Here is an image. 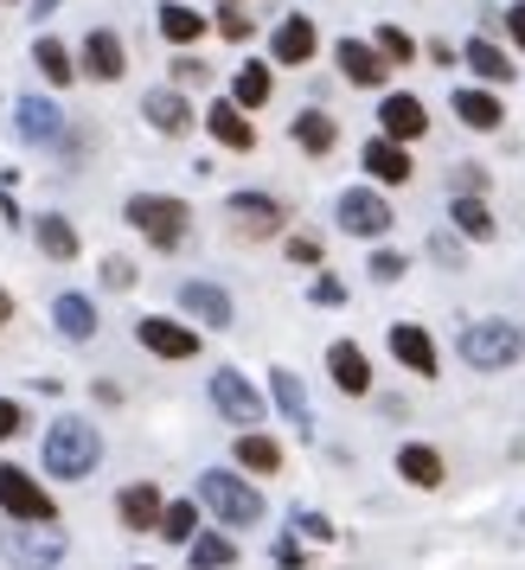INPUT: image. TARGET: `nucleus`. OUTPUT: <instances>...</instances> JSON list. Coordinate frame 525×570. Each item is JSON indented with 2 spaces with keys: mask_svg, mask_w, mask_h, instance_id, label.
Segmentation results:
<instances>
[{
  "mask_svg": "<svg viewBox=\"0 0 525 570\" xmlns=\"http://www.w3.org/2000/svg\"><path fill=\"white\" fill-rule=\"evenodd\" d=\"M192 500H199V513L206 519H218V532H250V525L269 519V500H262L257 481L237 474V468H206Z\"/></svg>",
  "mask_w": 525,
  "mask_h": 570,
  "instance_id": "nucleus-1",
  "label": "nucleus"
},
{
  "mask_svg": "<svg viewBox=\"0 0 525 570\" xmlns=\"http://www.w3.org/2000/svg\"><path fill=\"white\" fill-rule=\"evenodd\" d=\"M39 468L52 474V481H90L97 468H103V430L90 423V416H52V430H46V449H39Z\"/></svg>",
  "mask_w": 525,
  "mask_h": 570,
  "instance_id": "nucleus-2",
  "label": "nucleus"
},
{
  "mask_svg": "<svg viewBox=\"0 0 525 570\" xmlns=\"http://www.w3.org/2000/svg\"><path fill=\"white\" fill-rule=\"evenodd\" d=\"M455 353H462V365H474V372H513V365L525 360V327H513L506 314L468 321V327L455 334Z\"/></svg>",
  "mask_w": 525,
  "mask_h": 570,
  "instance_id": "nucleus-3",
  "label": "nucleus"
},
{
  "mask_svg": "<svg viewBox=\"0 0 525 570\" xmlns=\"http://www.w3.org/2000/svg\"><path fill=\"white\" fill-rule=\"evenodd\" d=\"M122 218H129L155 250H180L186 232H192V206L174 199V193H129V199H122Z\"/></svg>",
  "mask_w": 525,
  "mask_h": 570,
  "instance_id": "nucleus-4",
  "label": "nucleus"
},
{
  "mask_svg": "<svg viewBox=\"0 0 525 570\" xmlns=\"http://www.w3.org/2000/svg\"><path fill=\"white\" fill-rule=\"evenodd\" d=\"M0 519L7 525H58V500L32 468L0 462Z\"/></svg>",
  "mask_w": 525,
  "mask_h": 570,
  "instance_id": "nucleus-5",
  "label": "nucleus"
},
{
  "mask_svg": "<svg viewBox=\"0 0 525 570\" xmlns=\"http://www.w3.org/2000/svg\"><path fill=\"white\" fill-rule=\"evenodd\" d=\"M65 551H71V539L58 525H7L0 532V558L13 570H58Z\"/></svg>",
  "mask_w": 525,
  "mask_h": 570,
  "instance_id": "nucleus-6",
  "label": "nucleus"
},
{
  "mask_svg": "<svg viewBox=\"0 0 525 570\" xmlns=\"http://www.w3.org/2000/svg\"><path fill=\"white\" fill-rule=\"evenodd\" d=\"M206 397H211V411L225 416L231 430H262V391L237 372V365H218L206 379Z\"/></svg>",
  "mask_w": 525,
  "mask_h": 570,
  "instance_id": "nucleus-7",
  "label": "nucleus"
},
{
  "mask_svg": "<svg viewBox=\"0 0 525 570\" xmlns=\"http://www.w3.org/2000/svg\"><path fill=\"white\" fill-rule=\"evenodd\" d=\"M225 225H231V237H244V244H262V237H276L289 225V212H283L276 193H231V199H225Z\"/></svg>",
  "mask_w": 525,
  "mask_h": 570,
  "instance_id": "nucleus-8",
  "label": "nucleus"
},
{
  "mask_svg": "<svg viewBox=\"0 0 525 570\" xmlns=\"http://www.w3.org/2000/svg\"><path fill=\"white\" fill-rule=\"evenodd\" d=\"M392 199L385 193H372V186H346L340 199H334V225H340L346 237H385L392 232Z\"/></svg>",
  "mask_w": 525,
  "mask_h": 570,
  "instance_id": "nucleus-9",
  "label": "nucleus"
},
{
  "mask_svg": "<svg viewBox=\"0 0 525 570\" xmlns=\"http://www.w3.org/2000/svg\"><path fill=\"white\" fill-rule=\"evenodd\" d=\"M135 346L167 360V365H180V360H199V327H186L174 314H141L135 321Z\"/></svg>",
  "mask_w": 525,
  "mask_h": 570,
  "instance_id": "nucleus-10",
  "label": "nucleus"
},
{
  "mask_svg": "<svg viewBox=\"0 0 525 570\" xmlns=\"http://www.w3.org/2000/svg\"><path fill=\"white\" fill-rule=\"evenodd\" d=\"M385 346H392V360L410 372V379H436L443 372V353H436V334L429 327H417V321H397L392 334H385Z\"/></svg>",
  "mask_w": 525,
  "mask_h": 570,
  "instance_id": "nucleus-11",
  "label": "nucleus"
},
{
  "mask_svg": "<svg viewBox=\"0 0 525 570\" xmlns=\"http://www.w3.org/2000/svg\"><path fill=\"white\" fill-rule=\"evenodd\" d=\"M392 468H397V481H404V488H417V493H436L448 481V462H443V449H436V442H397Z\"/></svg>",
  "mask_w": 525,
  "mask_h": 570,
  "instance_id": "nucleus-12",
  "label": "nucleus"
},
{
  "mask_svg": "<svg viewBox=\"0 0 525 570\" xmlns=\"http://www.w3.org/2000/svg\"><path fill=\"white\" fill-rule=\"evenodd\" d=\"M174 302H180V314H192L199 327H218V334H225V327L237 321V302H231V288H218V283H199V276H192V283H180V295H174Z\"/></svg>",
  "mask_w": 525,
  "mask_h": 570,
  "instance_id": "nucleus-13",
  "label": "nucleus"
},
{
  "mask_svg": "<svg viewBox=\"0 0 525 570\" xmlns=\"http://www.w3.org/2000/svg\"><path fill=\"white\" fill-rule=\"evenodd\" d=\"M327 379H334V391L340 397H372V360L359 340H334L327 346Z\"/></svg>",
  "mask_w": 525,
  "mask_h": 570,
  "instance_id": "nucleus-14",
  "label": "nucleus"
},
{
  "mask_svg": "<svg viewBox=\"0 0 525 570\" xmlns=\"http://www.w3.org/2000/svg\"><path fill=\"white\" fill-rule=\"evenodd\" d=\"M378 135L410 148V141H423V135H429V109H423L410 90H392V97L378 104Z\"/></svg>",
  "mask_w": 525,
  "mask_h": 570,
  "instance_id": "nucleus-15",
  "label": "nucleus"
},
{
  "mask_svg": "<svg viewBox=\"0 0 525 570\" xmlns=\"http://www.w3.org/2000/svg\"><path fill=\"white\" fill-rule=\"evenodd\" d=\"M13 129H20V141H32V148H52V141H65V109H58L52 97H20V104H13Z\"/></svg>",
  "mask_w": 525,
  "mask_h": 570,
  "instance_id": "nucleus-16",
  "label": "nucleus"
},
{
  "mask_svg": "<svg viewBox=\"0 0 525 570\" xmlns=\"http://www.w3.org/2000/svg\"><path fill=\"white\" fill-rule=\"evenodd\" d=\"M315 52H320V27L308 20V13H289L283 27L269 32V58H276V65H289V71H301Z\"/></svg>",
  "mask_w": 525,
  "mask_h": 570,
  "instance_id": "nucleus-17",
  "label": "nucleus"
},
{
  "mask_svg": "<svg viewBox=\"0 0 525 570\" xmlns=\"http://www.w3.org/2000/svg\"><path fill=\"white\" fill-rule=\"evenodd\" d=\"M52 327H58V340H71V346H90V340H97V327H103V314H97V302H90V295L65 288V295L52 302Z\"/></svg>",
  "mask_w": 525,
  "mask_h": 570,
  "instance_id": "nucleus-18",
  "label": "nucleus"
},
{
  "mask_svg": "<svg viewBox=\"0 0 525 570\" xmlns=\"http://www.w3.org/2000/svg\"><path fill=\"white\" fill-rule=\"evenodd\" d=\"M231 468H244L250 481H262V474H283V468H289V455H283V442L262 436V430H237V442H231Z\"/></svg>",
  "mask_w": 525,
  "mask_h": 570,
  "instance_id": "nucleus-19",
  "label": "nucleus"
},
{
  "mask_svg": "<svg viewBox=\"0 0 525 570\" xmlns=\"http://www.w3.org/2000/svg\"><path fill=\"white\" fill-rule=\"evenodd\" d=\"M160 507H167V493H160L155 481H129V488L116 493V519H122V532H155Z\"/></svg>",
  "mask_w": 525,
  "mask_h": 570,
  "instance_id": "nucleus-20",
  "label": "nucleus"
},
{
  "mask_svg": "<svg viewBox=\"0 0 525 570\" xmlns=\"http://www.w3.org/2000/svg\"><path fill=\"white\" fill-rule=\"evenodd\" d=\"M334 58H340V78L359 83V90H385V78H392V65L372 52V39H340Z\"/></svg>",
  "mask_w": 525,
  "mask_h": 570,
  "instance_id": "nucleus-21",
  "label": "nucleus"
},
{
  "mask_svg": "<svg viewBox=\"0 0 525 570\" xmlns=\"http://www.w3.org/2000/svg\"><path fill=\"white\" fill-rule=\"evenodd\" d=\"M83 71L97 83H116L122 71H129V46H122V32L116 27H97L90 39H83Z\"/></svg>",
  "mask_w": 525,
  "mask_h": 570,
  "instance_id": "nucleus-22",
  "label": "nucleus"
},
{
  "mask_svg": "<svg viewBox=\"0 0 525 570\" xmlns=\"http://www.w3.org/2000/svg\"><path fill=\"white\" fill-rule=\"evenodd\" d=\"M359 160H366V174H372L378 186H404L410 174H417L410 148H404V141H385V135H372L366 148H359Z\"/></svg>",
  "mask_w": 525,
  "mask_h": 570,
  "instance_id": "nucleus-23",
  "label": "nucleus"
},
{
  "mask_svg": "<svg viewBox=\"0 0 525 570\" xmlns=\"http://www.w3.org/2000/svg\"><path fill=\"white\" fill-rule=\"evenodd\" d=\"M206 129H211V141H218V148H231V155H250V148H257V122H250L231 97L206 109Z\"/></svg>",
  "mask_w": 525,
  "mask_h": 570,
  "instance_id": "nucleus-24",
  "label": "nucleus"
},
{
  "mask_svg": "<svg viewBox=\"0 0 525 570\" xmlns=\"http://www.w3.org/2000/svg\"><path fill=\"white\" fill-rule=\"evenodd\" d=\"M448 109H455V122H462V129H474V135H494L499 122H506V104H499L487 83H481V90H455V97H448Z\"/></svg>",
  "mask_w": 525,
  "mask_h": 570,
  "instance_id": "nucleus-25",
  "label": "nucleus"
},
{
  "mask_svg": "<svg viewBox=\"0 0 525 570\" xmlns=\"http://www.w3.org/2000/svg\"><path fill=\"white\" fill-rule=\"evenodd\" d=\"M32 244H39L52 263H78V250H83L78 225H71L65 212H39V218H32Z\"/></svg>",
  "mask_w": 525,
  "mask_h": 570,
  "instance_id": "nucleus-26",
  "label": "nucleus"
},
{
  "mask_svg": "<svg viewBox=\"0 0 525 570\" xmlns=\"http://www.w3.org/2000/svg\"><path fill=\"white\" fill-rule=\"evenodd\" d=\"M141 116H148V129H160V135H186L192 129V104H186L174 83L148 90V97H141Z\"/></svg>",
  "mask_w": 525,
  "mask_h": 570,
  "instance_id": "nucleus-27",
  "label": "nucleus"
},
{
  "mask_svg": "<svg viewBox=\"0 0 525 570\" xmlns=\"http://www.w3.org/2000/svg\"><path fill=\"white\" fill-rule=\"evenodd\" d=\"M289 135H295V148L315 155V160H327L334 148H340V122H334L327 109H301V116L289 122Z\"/></svg>",
  "mask_w": 525,
  "mask_h": 570,
  "instance_id": "nucleus-28",
  "label": "nucleus"
},
{
  "mask_svg": "<svg viewBox=\"0 0 525 570\" xmlns=\"http://www.w3.org/2000/svg\"><path fill=\"white\" fill-rule=\"evenodd\" d=\"M269 397H276V411L289 416V423L301 430V436L315 430V411H308V385L295 379L289 365H276V372H269Z\"/></svg>",
  "mask_w": 525,
  "mask_h": 570,
  "instance_id": "nucleus-29",
  "label": "nucleus"
},
{
  "mask_svg": "<svg viewBox=\"0 0 525 570\" xmlns=\"http://www.w3.org/2000/svg\"><path fill=\"white\" fill-rule=\"evenodd\" d=\"M448 225H455L462 237H474V244H494V237H499L487 199H474V193H455V199H448Z\"/></svg>",
  "mask_w": 525,
  "mask_h": 570,
  "instance_id": "nucleus-30",
  "label": "nucleus"
},
{
  "mask_svg": "<svg viewBox=\"0 0 525 570\" xmlns=\"http://www.w3.org/2000/svg\"><path fill=\"white\" fill-rule=\"evenodd\" d=\"M462 65H474V78L481 83H513V58L499 52L487 32H474L468 46H462Z\"/></svg>",
  "mask_w": 525,
  "mask_h": 570,
  "instance_id": "nucleus-31",
  "label": "nucleus"
},
{
  "mask_svg": "<svg viewBox=\"0 0 525 570\" xmlns=\"http://www.w3.org/2000/svg\"><path fill=\"white\" fill-rule=\"evenodd\" d=\"M186 564L192 570H237V539L231 532H206V525H199V539L186 544Z\"/></svg>",
  "mask_w": 525,
  "mask_h": 570,
  "instance_id": "nucleus-32",
  "label": "nucleus"
},
{
  "mask_svg": "<svg viewBox=\"0 0 525 570\" xmlns=\"http://www.w3.org/2000/svg\"><path fill=\"white\" fill-rule=\"evenodd\" d=\"M269 90H276V78H269V65H262V58H250V65H244V71L231 78V104L244 109V116H250V109H262V104H269Z\"/></svg>",
  "mask_w": 525,
  "mask_h": 570,
  "instance_id": "nucleus-33",
  "label": "nucleus"
},
{
  "mask_svg": "<svg viewBox=\"0 0 525 570\" xmlns=\"http://www.w3.org/2000/svg\"><path fill=\"white\" fill-rule=\"evenodd\" d=\"M155 539H167V544H192L199 539V500H167V507H160Z\"/></svg>",
  "mask_w": 525,
  "mask_h": 570,
  "instance_id": "nucleus-34",
  "label": "nucleus"
},
{
  "mask_svg": "<svg viewBox=\"0 0 525 570\" xmlns=\"http://www.w3.org/2000/svg\"><path fill=\"white\" fill-rule=\"evenodd\" d=\"M32 65H39L46 83H58V90L78 83V58H71V46H58V39H39V46H32Z\"/></svg>",
  "mask_w": 525,
  "mask_h": 570,
  "instance_id": "nucleus-35",
  "label": "nucleus"
},
{
  "mask_svg": "<svg viewBox=\"0 0 525 570\" xmlns=\"http://www.w3.org/2000/svg\"><path fill=\"white\" fill-rule=\"evenodd\" d=\"M199 32H206V20H199L192 7H180V0H160V39H167V46H192Z\"/></svg>",
  "mask_w": 525,
  "mask_h": 570,
  "instance_id": "nucleus-36",
  "label": "nucleus"
},
{
  "mask_svg": "<svg viewBox=\"0 0 525 570\" xmlns=\"http://www.w3.org/2000/svg\"><path fill=\"white\" fill-rule=\"evenodd\" d=\"M372 52L385 58V65H410V58H417V39L404 27H378L372 32Z\"/></svg>",
  "mask_w": 525,
  "mask_h": 570,
  "instance_id": "nucleus-37",
  "label": "nucleus"
},
{
  "mask_svg": "<svg viewBox=\"0 0 525 570\" xmlns=\"http://www.w3.org/2000/svg\"><path fill=\"white\" fill-rule=\"evenodd\" d=\"M218 32H225V39H231V46H244V39H250V32H257V20H250V13H244V0H218Z\"/></svg>",
  "mask_w": 525,
  "mask_h": 570,
  "instance_id": "nucleus-38",
  "label": "nucleus"
},
{
  "mask_svg": "<svg viewBox=\"0 0 525 570\" xmlns=\"http://www.w3.org/2000/svg\"><path fill=\"white\" fill-rule=\"evenodd\" d=\"M448 193H474V199H487V167H474V160L448 167Z\"/></svg>",
  "mask_w": 525,
  "mask_h": 570,
  "instance_id": "nucleus-39",
  "label": "nucleus"
},
{
  "mask_svg": "<svg viewBox=\"0 0 525 570\" xmlns=\"http://www.w3.org/2000/svg\"><path fill=\"white\" fill-rule=\"evenodd\" d=\"M404 269H410V263H404V250H372V257H366V276H372V283H397Z\"/></svg>",
  "mask_w": 525,
  "mask_h": 570,
  "instance_id": "nucleus-40",
  "label": "nucleus"
},
{
  "mask_svg": "<svg viewBox=\"0 0 525 570\" xmlns=\"http://www.w3.org/2000/svg\"><path fill=\"white\" fill-rule=\"evenodd\" d=\"M295 539L327 544V539H334V519H327V513H308V507H295Z\"/></svg>",
  "mask_w": 525,
  "mask_h": 570,
  "instance_id": "nucleus-41",
  "label": "nucleus"
},
{
  "mask_svg": "<svg viewBox=\"0 0 525 570\" xmlns=\"http://www.w3.org/2000/svg\"><path fill=\"white\" fill-rule=\"evenodd\" d=\"M308 302H315V308H340L346 283H340V276H315V283H308Z\"/></svg>",
  "mask_w": 525,
  "mask_h": 570,
  "instance_id": "nucleus-42",
  "label": "nucleus"
},
{
  "mask_svg": "<svg viewBox=\"0 0 525 570\" xmlns=\"http://www.w3.org/2000/svg\"><path fill=\"white\" fill-rule=\"evenodd\" d=\"M20 430H27V404L20 397H0V442H13Z\"/></svg>",
  "mask_w": 525,
  "mask_h": 570,
  "instance_id": "nucleus-43",
  "label": "nucleus"
},
{
  "mask_svg": "<svg viewBox=\"0 0 525 570\" xmlns=\"http://www.w3.org/2000/svg\"><path fill=\"white\" fill-rule=\"evenodd\" d=\"M186 83H211L206 58H174V90H186Z\"/></svg>",
  "mask_w": 525,
  "mask_h": 570,
  "instance_id": "nucleus-44",
  "label": "nucleus"
},
{
  "mask_svg": "<svg viewBox=\"0 0 525 570\" xmlns=\"http://www.w3.org/2000/svg\"><path fill=\"white\" fill-rule=\"evenodd\" d=\"M289 263L315 269V263H320V237H315V232H295V237H289Z\"/></svg>",
  "mask_w": 525,
  "mask_h": 570,
  "instance_id": "nucleus-45",
  "label": "nucleus"
},
{
  "mask_svg": "<svg viewBox=\"0 0 525 570\" xmlns=\"http://www.w3.org/2000/svg\"><path fill=\"white\" fill-rule=\"evenodd\" d=\"M269 558H276L283 570H308V551H301V539H276V544H269Z\"/></svg>",
  "mask_w": 525,
  "mask_h": 570,
  "instance_id": "nucleus-46",
  "label": "nucleus"
},
{
  "mask_svg": "<svg viewBox=\"0 0 525 570\" xmlns=\"http://www.w3.org/2000/svg\"><path fill=\"white\" fill-rule=\"evenodd\" d=\"M135 276H141V269H135L129 257H103V283L109 288H135Z\"/></svg>",
  "mask_w": 525,
  "mask_h": 570,
  "instance_id": "nucleus-47",
  "label": "nucleus"
},
{
  "mask_svg": "<svg viewBox=\"0 0 525 570\" xmlns=\"http://www.w3.org/2000/svg\"><path fill=\"white\" fill-rule=\"evenodd\" d=\"M429 257L443 263V269H462V244H455L448 232H436V237H429Z\"/></svg>",
  "mask_w": 525,
  "mask_h": 570,
  "instance_id": "nucleus-48",
  "label": "nucleus"
},
{
  "mask_svg": "<svg viewBox=\"0 0 525 570\" xmlns=\"http://www.w3.org/2000/svg\"><path fill=\"white\" fill-rule=\"evenodd\" d=\"M506 32H513V46L525 52V0H513V7H506Z\"/></svg>",
  "mask_w": 525,
  "mask_h": 570,
  "instance_id": "nucleus-49",
  "label": "nucleus"
},
{
  "mask_svg": "<svg viewBox=\"0 0 525 570\" xmlns=\"http://www.w3.org/2000/svg\"><path fill=\"white\" fill-rule=\"evenodd\" d=\"M58 7H65V0H27V13H32V20H52Z\"/></svg>",
  "mask_w": 525,
  "mask_h": 570,
  "instance_id": "nucleus-50",
  "label": "nucleus"
},
{
  "mask_svg": "<svg viewBox=\"0 0 525 570\" xmlns=\"http://www.w3.org/2000/svg\"><path fill=\"white\" fill-rule=\"evenodd\" d=\"M7 321H13V295L0 288V334H7Z\"/></svg>",
  "mask_w": 525,
  "mask_h": 570,
  "instance_id": "nucleus-51",
  "label": "nucleus"
},
{
  "mask_svg": "<svg viewBox=\"0 0 525 570\" xmlns=\"http://www.w3.org/2000/svg\"><path fill=\"white\" fill-rule=\"evenodd\" d=\"M135 570H155V564H135Z\"/></svg>",
  "mask_w": 525,
  "mask_h": 570,
  "instance_id": "nucleus-52",
  "label": "nucleus"
}]
</instances>
